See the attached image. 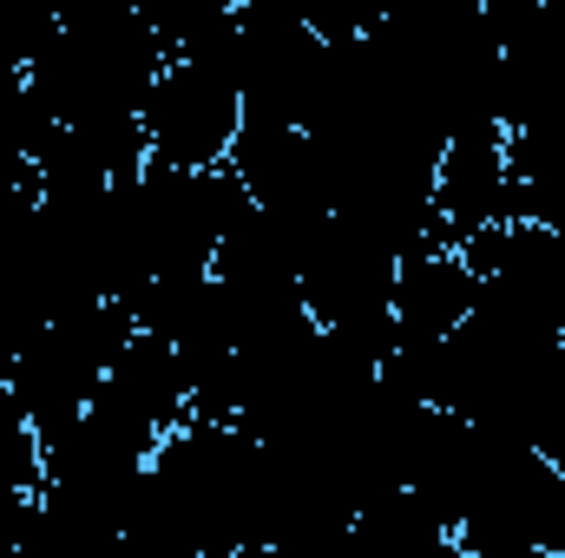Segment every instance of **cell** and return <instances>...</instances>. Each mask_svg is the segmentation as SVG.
<instances>
[{
  "label": "cell",
  "mask_w": 565,
  "mask_h": 558,
  "mask_svg": "<svg viewBox=\"0 0 565 558\" xmlns=\"http://www.w3.org/2000/svg\"><path fill=\"white\" fill-rule=\"evenodd\" d=\"M434 408L454 415V420H467V427L487 433V440L546 453L553 433L565 427L559 322L480 282L473 315H467V322L447 335V348H440Z\"/></svg>",
  "instance_id": "6da1fadb"
},
{
  "label": "cell",
  "mask_w": 565,
  "mask_h": 558,
  "mask_svg": "<svg viewBox=\"0 0 565 558\" xmlns=\"http://www.w3.org/2000/svg\"><path fill=\"white\" fill-rule=\"evenodd\" d=\"M132 335H139V322H132V309L113 302V296L53 315V322L13 355V368H7V401L20 408V420H26L40 440L60 433L66 420H79L93 408V395L106 388L113 362L132 348Z\"/></svg>",
  "instance_id": "7a4b0ae2"
},
{
  "label": "cell",
  "mask_w": 565,
  "mask_h": 558,
  "mask_svg": "<svg viewBox=\"0 0 565 558\" xmlns=\"http://www.w3.org/2000/svg\"><path fill=\"white\" fill-rule=\"evenodd\" d=\"M454 539L467 552H565V473L533 447L480 433Z\"/></svg>",
  "instance_id": "3957f363"
},
{
  "label": "cell",
  "mask_w": 565,
  "mask_h": 558,
  "mask_svg": "<svg viewBox=\"0 0 565 558\" xmlns=\"http://www.w3.org/2000/svg\"><path fill=\"white\" fill-rule=\"evenodd\" d=\"M296 296L329 342L369 355L375 368L388 362V348H395V257L382 244H369L362 230L329 217L302 257Z\"/></svg>",
  "instance_id": "277c9868"
},
{
  "label": "cell",
  "mask_w": 565,
  "mask_h": 558,
  "mask_svg": "<svg viewBox=\"0 0 565 558\" xmlns=\"http://www.w3.org/2000/svg\"><path fill=\"white\" fill-rule=\"evenodd\" d=\"M145 158L164 164V171H224L231 164V144L244 132V99L231 79L191 66V60H171L145 99Z\"/></svg>",
  "instance_id": "5b68a950"
},
{
  "label": "cell",
  "mask_w": 565,
  "mask_h": 558,
  "mask_svg": "<svg viewBox=\"0 0 565 558\" xmlns=\"http://www.w3.org/2000/svg\"><path fill=\"white\" fill-rule=\"evenodd\" d=\"M434 224L447 250L473 244L480 230L513 224V132L500 119L460 126L447 139L440 171H434Z\"/></svg>",
  "instance_id": "8992f818"
},
{
  "label": "cell",
  "mask_w": 565,
  "mask_h": 558,
  "mask_svg": "<svg viewBox=\"0 0 565 558\" xmlns=\"http://www.w3.org/2000/svg\"><path fill=\"white\" fill-rule=\"evenodd\" d=\"M480 302V277L467 270L460 250L427 244L415 257L395 264V348L388 355H422L434 362L447 348V335L473 315Z\"/></svg>",
  "instance_id": "52a82bcc"
},
{
  "label": "cell",
  "mask_w": 565,
  "mask_h": 558,
  "mask_svg": "<svg viewBox=\"0 0 565 558\" xmlns=\"http://www.w3.org/2000/svg\"><path fill=\"white\" fill-rule=\"evenodd\" d=\"M460 257L487 289H500V296L565 322V237L559 230H546V224H500V230H480L473 244H460Z\"/></svg>",
  "instance_id": "ba28073f"
},
{
  "label": "cell",
  "mask_w": 565,
  "mask_h": 558,
  "mask_svg": "<svg viewBox=\"0 0 565 558\" xmlns=\"http://www.w3.org/2000/svg\"><path fill=\"white\" fill-rule=\"evenodd\" d=\"M93 401L113 408L119 420H132V427H145V433H158V440H171L191 420V382H184L171 342H158V335L139 329L132 348L113 362V375H106V388Z\"/></svg>",
  "instance_id": "9c48e42d"
},
{
  "label": "cell",
  "mask_w": 565,
  "mask_h": 558,
  "mask_svg": "<svg viewBox=\"0 0 565 558\" xmlns=\"http://www.w3.org/2000/svg\"><path fill=\"white\" fill-rule=\"evenodd\" d=\"M355 546H362V558H467L454 526H440L415 493H382L375 506H362Z\"/></svg>",
  "instance_id": "30bf717a"
},
{
  "label": "cell",
  "mask_w": 565,
  "mask_h": 558,
  "mask_svg": "<svg viewBox=\"0 0 565 558\" xmlns=\"http://www.w3.org/2000/svg\"><path fill=\"white\" fill-rule=\"evenodd\" d=\"M26 513H33V493H20V486L0 480V558H13L20 533H26Z\"/></svg>",
  "instance_id": "8fae6325"
},
{
  "label": "cell",
  "mask_w": 565,
  "mask_h": 558,
  "mask_svg": "<svg viewBox=\"0 0 565 558\" xmlns=\"http://www.w3.org/2000/svg\"><path fill=\"white\" fill-rule=\"evenodd\" d=\"M224 558H289V552H277V546H244V552H224Z\"/></svg>",
  "instance_id": "7c38bea8"
},
{
  "label": "cell",
  "mask_w": 565,
  "mask_h": 558,
  "mask_svg": "<svg viewBox=\"0 0 565 558\" xmlns=\"http://www.w3.org/2000/svg\"><path fill=\"white\" fill-rule=\"evenodd\" d=\"M546 460H553V466H559V473H565V427H559V433H553V447H546Z\"/></svg>",
  "instance_id": "4fadbf2b"
},
{
  "label": "cell",
  "mask_w": 565,
  "mask_h": 558,
  "mask_svg": "<svg viewBox=\"0 0 565 558\" xmlns=\"http://www.w3.org/2000/svg\"><path fill=\"white\" fill-rule=\"evenodd\" d=\"M467 558H565V552H467Z\"/></svg>",
  "instance_id": "5bb4252c"
},
{
  "label": "cell",
  "mask_w": 565,
  "mask_h": 558,
  "mask_svg": "<svg viewBox=\"0 0 565 558\" xmlns=\"http://www.w3.org/2000/svg\"><path fill=\"white\" fill-rule=\"evenodd\" d=\"M559 348H565V322H559Z\"/></svg>",
  "instance_id": "9a60e30c"
},
{
  "label": "cell",
  "mask_w": 565,
  "mask_h": 558,
  "mask_svg": "<svg viewBox=\"0 0 565 558\" xmlns=\"http://www.w3.org/2000/svg\"><path fill=\"white\" fill-rule=\"evenodd\" d=\"M559 237H565V230H559Z\"/></svg>",
  "instance_id": "2e32d148"
}]
</instances>
